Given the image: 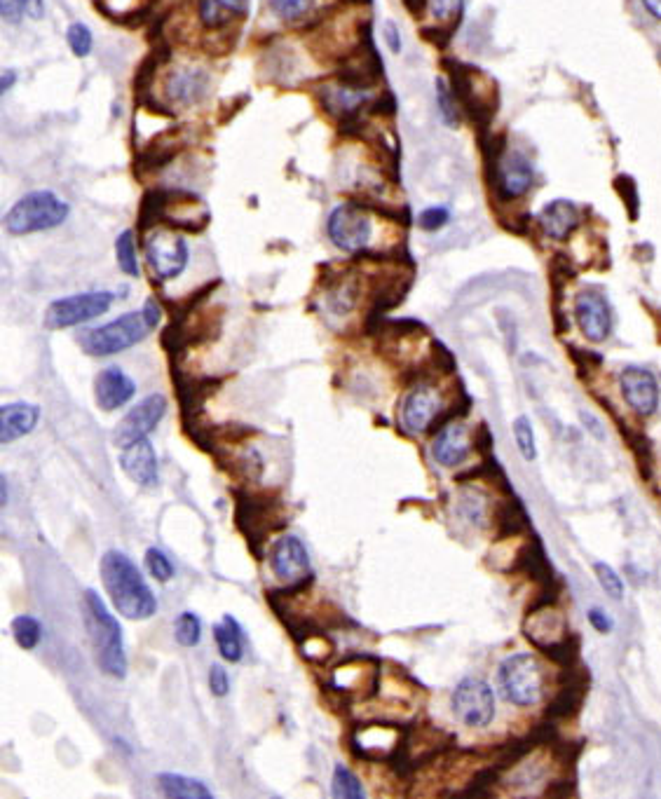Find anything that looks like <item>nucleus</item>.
<instances>
[{"label":"nucleus","instance_id":"obj_1","mask_svg":"<svg viewBox=\"0 0 661 799\" xmlns=\"http://www.w3.org/2000/svg\"><path fill=\"white\" fill-rule=\"evenodd\" d=\"M235 525L254 558L261 561L268 537L289 525V509L277 488L235 490Z\"/></svg>","mask_w":661,"mask_h":799},{"label":"nucleus","instance_id":"obj_2","mask_svg":"<svg viewBox=\"0 0 661 799\" xmlns=\"http://www.w3.org/2000/svg\"><path fill=\"white\" fill-rule=\"evenodd\" d=\"M101 579L113 607L125 619H151L158 612V598L127 553L118 549L106 551L101 558Z\"/></svg>","mask_w":661,"mask_h":799},{"label":"nucleus","instance_id":"obj_3","mask_svg":"<svg viewBox=\"0 0 661 799\" xmlns=\"http://www.w3.org/2000/svg\"><path fill=\"white\" fill-rule=\"evenodd\" d=\"M83 617L99 671L104 675H111L115 680H122L127 675L125 635H122V626L118 624V619L108 612L106 603L94 589H85Z\"/></svg>","mask_w":661,"mask_h":799},{"label":"nucleus","instance_id":"obj_4","mask_svg":"<svg viewBox=\"0 0 661 799\" xmlns=\"http://www.w3.org/2000/svg\"><path fill=\"white\" fill-rule=\"evenodd\" d=\"M155 326L148 322L146 312H127L122 317L115 319L111 324L97 326V329H87L78 336V345L87 357H113L129 350V347L139 345L143 338L148 336Z\"/></svg>","mask_w":661,"mask_h":799},{"label":"nucleus","instance_id":"obj_5","mask_svg":"<svg viewBox=\"0 0 661 799\" xmlns=\"http://www.w3.org/2000/svg\"><path fill=\"white\" fill-rule=\"evenodd\" d=\"M71 209L52 190H36V193L24 195L22 200L12 204V209L5 214V228L10 235L24 237L33 232H43L59 228L66 221Z\"/></svg>","mask_w":661,"mask_h":799},{"label":"nucleus","instance_id":"obj_6","mask_svg":"<svg viewBox=\"0 0 661 799\" xmlns=\"http://www.w3.org/2000/svg\"><path fill=\"white\" fill-rule=\"evenodd\" d=\"M497 685L504 699L528 708L542 699V666L533 654H514L497 668Z\"/></svg>","mask_w":661,"mask_h":799},{"label":"nucleus","instance_id":"obj_7","mask_svg":"<svg viewBox=\"0 0 661 799\" xmlns=\"http://www.w3.org/2000/svg\"><path fill=\"white\" fill-rule=\"evenodd\" d=\"M143 247H146V261L151 265L153 275L158 277V282H172L188 268L190 249L181 230L153 228L143 239Z\"/></svg>","mask_w":661,"mask_h":799},{"label":"nucleus","instance_id":"obj_8","mask_svg":"<svg viewBox=\"0 0 661 799\" xmlns=\"http://www.w3.org/2000/svg\"><path fill=\"white\" fill-rule=\"evenodd\" d=\"M115 296L111 291H85L76 296L52 300L45 312V326L50 331H64L101 317L111 310Z\"/></svg>","mask_w":661,"mask_h":799},{"label":"nucleus","instance_id":"obj_9","mask_svg":"<svg viewBox=\"0 0 661 799\" xmlns=\"http://www.w3.org/2000/svg\"><path fill=\"white\" fill-rule=\"evenodd\" d=\"M326 232H329V239L340 251L359 254V251L369 249L373 221L369 218V211L359 207V204H340L329 214Z\"/></svg>","mask_w":661,"mask_h":799},{"label":"nucleus","instance_id":"obj_10","mask_svg":"<svg viewBox=\"0 0 661 799\" xmlns=\"http://www.w3.org/2000/svg\"><path fill=\"white\" fill-rule=\"evenodd\" d=\"M404 734L392 722H361L350 736L352 755L366 762H390L404 741Z\"/></svg>","mask_w":661,"mask_h":799},{"label":"nucleus","instance_id":"obj_11","mask_svg":"<svg viewBox=\"0 0 661 799\" xmlns=\"http://www.w3.org/2000/svg\"><path fill=\"white\" fill-rule=\"evenodd\" d=\"M453 713L462 725L483 729L495 717V694L488 682L479 678H465L453 692Z\"/></svg>","mask_w":661,"mask_h":799},{"label":"nucleus","instance_id":"obj_12","mask_svg":"<svg viewBox=\"0 0 661 799\" xmlns=\"http://www.w3.org/2000/svg\"><path fill=\"white\" fill-rule=\"evenodd\" d=\"M444 411V396L432 382H415L401 404V422L408 434L432 432Z\"/></svg>","mask_w":661,"mask_h":799},{"label":"nucleus","instance_id":"obj_13","mask_svg":"<svg viewBox=\"0 0 661 799\" xmlns=\"http://www.w3.org/2000/svg\"><path fill=\"white\" fill-rule=\"evenodd\" d=\"M167 413V399L162 394H151L139 401L125 418L113 429V443L118 448H127L132 443L146 439L160 425Z\"/></svg>","mask_w":661,"mask_h":799},{"label":"nucleus","instance_id":"obj_14","mask_svg":"<svg viewBox=\"0 0 661 799\" xmlns=\"http://www.w3.org/2000/svg\"><path fill=\"white\" fill-rule=\"evenodd\" d=\"M331 682L350 694L354 701L373 699L380 689L378 661L371 657H347L333 668Z\"/></svg>","mask_w":661,"mask_h":799},{"label":"nucleus","instance_id":"obj_15","mask_svg":"<svg viewBox=\"0 0 661 799\" xmlns=\"http://www.w3.org/2000/svg\"><path fill=\"white\" fill-rule=\"evenodd\" d=\"M495 181L504 200H519L535 183L533 160L519 148L504 150L495 162Z\"/></svg>","mask_w":661,"mask_h":799},{"label":"nucleus","instance_id":"obj_16","mask_svg":"<svg viewBox=\"0 0 661 799\" xmlns=\"http://www.w3.org/2000/svg\"><path fill=\"white\" fill-rule=\"evenodd\" d=\"M270 565L275 577L284 584L303 582V579L315 575L310 568L308 549H305L301 539L293 535L279 537L277 542L270 546Z\"/></svg>","mask_w":661,"mask_h":799},{"label":"nucleus","instance_id":"obj_17","mask_svg":"<svg viewBox=\"0 0 661 799\" xmlns=\"http://www.w3.org/2000/svg\"><path fill=\"white\" fill-rule=\"evenodd\" d=\"M619 387H622L624 401L631 406L633 413L640 418H650L659 406V385L657 378L640 366H626L619 373Z\"/></svg>","mask_w":661,"mask_h":799},{"label":"nucleus","instance_id":"obj_18","mask_svg":"<svg viewBox=\"0 0 661 799\" xmlns=\"http://www.w3.org/2000/svg\"><path fill=\"white\" fill-rule=\"evenodd\" d=\"M575 314L579 331L589 343H603L612 331V310L603 293L586 289L577 296Z\"/></svg>","mask_w":661,"mask_h":799},{"label":"nucleus","instance_id":"obj_19","mask_svg":"<svg viewBox=\"0 0 661 799\" xmlns=\"http://www.w3.org/2000/svg\"><path fill=\"white\" fill-rule=\"evenodd\" d=\"M476 448L474 434L469 432L467 425L462 422H448V425L441 427V432L436 434V439L432 443V457L436 464L441 467H458L472 455V450Z\"/></svg>","mask_w":661,"mask_h":799},{"label":"nucleus","instance_id":"obj_20","mask_svg":"<svg viewBox=\"0 0 661 799\" xmlns=\"http://www.w3.org/2000/svg\"><path fill=\"white\" fill-rule=\"evenodd\" d=\"M211 90V78L204 68L186 66V68H176V71L169 73L167 83H165V94L167 99L172 101L174 106L190 108L195 104L204 101Z\"/></svg>","mask_w":661,"mask_h":799},{"label":"nucleus","instance_id":"obj_21","mask_svg":"<svg viewBox=\"0 0 661 799\" xmlns=\"http://www.w3.org/2000/svg\"><path fill=\"white\" fill-rule=\"evenodd\" d=\"M371 101V94L361 87H352L345 83H333L319 87V104L326 108V113L331 118L340 122H352L359 118V113L364 111L366 104Z\"/></svg>","mask_w":661,"mask_h":799},{"label":"nucleus","instance_id":"obj_22","mask_svg":"<svg viewBox=\"0 0 661 799\" xmlns=\"http://www.w3.org/2000/svg\"><path fill=\"white\" fill-rule=\"evenodd\" d=\"M136 394V382L118 366H108L94 380V401L101 411L113 413L127 406Z\"/></svg>","mask_w":661,"mask_h":799},{"label":"nucleus","instance_id":"obj_23","mask_svg":"<svg viewBox=\"0 0 661 799\" xmlns=\"http://www.w3.org/2000/svg\"><path fill=\"white\" fill-rule=\"evenodd\" d=\"M120 464L122 471L132 478L136 486L153 488L158 483V455H155L153 443L148 439H141L132 443V446L122 448Z\"/></svg>","mask_w":661,"mask_h":799},{"label":"nucleus","instance_id":"obj_24","mask_svg":"<svg viewBox=\"0 0 661 799\" xmlns=\"http://www.w3.org/2000/svg\"><path fill=\"white\" fill-rule=\"evenodd\" d=\"M40 420V408L26 401H15L0 408V441L12 443L29 436Z\"/></svg>","mask_w":661,"mask_h":799},{"label":"nucleus","instance_id":"obj_25","mask_svg":"<svg viewBox=\"0 0 661 799\" xmlns=\"http://www.w3.org/2000/svg\"><path fill=\"white\" fill-rule=\"evenodd\" d=\"M582 221V211L572 200H554L540 211V228L549 239H568Z\"/></svg>","mask_w":661,"mask_h":799},{"label":"nucleus","instance_id":"obj_26","mask_svg":"<svg viewBox=\"0 0 661 799\" xmlns=\"http://www.w3.org/2000/svg\"><path fill=\"white\" fill-rule=\"evenodd\" d=\"M221 385V378H190V375H183L181 380L176 378V394H179L183 418L202 415L207 399H211Z\"/></svg>","mask_w":661,"mask_h":799},{"label":"nucleus","instance_id":"obj_27","mask_svg":"<svg viewBox=\"0 0 661 799\" xmlns=\"http://www.w3.org/2000/svg\"><path fill=\"white\" fill-rule=\"evenodd\" d=\"M249 12V0H200L197 15L204 29L218 31L226 29L237 19H244Z\"/></svg>","mask_w":661,"mask_h":799},{"label":"nucleus","instance_id":"obj_28","mask_svg":"<svg viewBox=\"0 0 661 799\" xmlns=\"http://www.w3.org/2000/svg\"><path fill=\"white\" fill-rule=\"evenodd\" d=\"M523 633L528 635L530 643H535L540 650H544V647L556 643V640H561L565 635L563 617L558 612L551 610V607H542V610L528 612Z\"/></svg>","mask_w":661,"mask_h":799},{"label":"nucleus","instance_id":"obj_29","mask_svg":"<svg viewBox=\"0 0 661 799\" xmlns=\"http://www.w3.org/2000/svg\"><path fill=\"white\" fill-rule=\"evenodd\" d=\"M572 678H565L563 685H561V692L554 701H551V706L547 708V720H568L579 710L582 706V699H584V692H586V678L579 680V671L577 666L570 668Z\"/></svg>","mask_w":661,"mask_h":799},{"label":"nucleus","instance_id":"obj_30","mask_svg":"<svg viewBox=\"0 0 661 799\" xmlns=\"http://www.w3.org/2000/svg\"><path fill=\"white\" fill-rule=\"evenodd\" d=\"M516 570L521 572V575H526L528 579H533L537 584H551L554 582V575H551V568H549V561L547 556H544V549L540 544V539L533 537L530 542H526L521 546L519 556H516Z\"/></svg>","mask_w":661,"mask_h":799},{"label":"nucleus","instance_id":"obj_31","mask_svg":"<svg viewBox=\"0 0 661 799\" xmlns=\"http://www.w3.org/2000/svg\"><path fill=\"white\" fill-rule=\"evenodd\" d=\"M242 626L237 624V619L233 614H226L218 624L214 626V640H216V647L218 652H221V657L230 661V664H237V661L242 659L244 654V645H242Z\"/></svg>","mask_w":661,"mask_h":799},{"label":"nucleus","instance_id":"obj_32","mask_svg":"<svg viewBox=\"0 0 661 799\" xmlns=\"http://www.w3.org/2000/svg\"><path fill=\"white\" fill-rule=\"evenodd\" d=\"M158 788L162 795L174 799H211V790L207 785L181 774H160Z\"/></svg>","mask_w":661,"mask_h":799},{"label":"nucleus","instance_id":"obj_33","mask_svg":"<svg viewBox=\"0 0 661 799\" xmlns=\"http://www.w3.org/2000/svg\"><path fill=\"white\" fill-rule=\"evenodd\" d=\"M495 528L500 539H511L516 535H523L528 530V516L523 504L511 497L509 502H504L502 507H497L495 511Z\"/></svg>","mask_w":661,"mask_h":799},{"label":"nucleus","instance_id":"obj_34","mask_svg":"<svg viewBox=\"0 0 661 799\" xmlns=\"http://www.w3.org/2000/svg\"><path fill=\"white\" fill-rule=\"evenodd\" d=\"M12 635H15L17 645L22 647V650H36L40 640H43V626H40V621L36 617L19 614V617H15V621H12Z\"/></svg>","mask_w":661,"mask_h":799},{"label":"nucleus","instance_id":"obj_35","mask_svg":"<svg viewBox=\"0 0 661 799\" xmlns=\"http://www.w3.org/2000/svg\"><path fill=\"white\" fill-rule=\"evenodd\" d=\"M115 256H118L120 270L129 277H139V256H136V242L132 230H122L115 239Z\"/></svg>","mask_w":661,"mask_h":799},{"label":"nucleus","instance_id":"obj_36","mask_svg":"<svg viewBox=\"0 0 661 799\" xmlns=\"http://www.w3.org/2000/svg\"><path fill=\"white\" fill-rule=\"evenodd\" d=\"M542 652L561 668H572L577 666L579 659V638H575V635H563L561 640L547 645Z\"/></svg>","mask_w":661,"mask_h":799},{"label":"nucleus","instance_id":"obj_37","mask_svg":"<svg viewBox=\"0 0 661 799\" xmlns=\"http://www.w3.org/2000/svg\"><path fill=\"white\" fill-rule=\"evenodd\" d=\"M174 638L181 647H197L202 640V621L195 612H181L174 624Z\"/></svg>","mask_w":661,"mask_h":799},{"label":"nucleus","instance_id":"obj_38","mask_svg":"<svg viewBox=\"0 0 661 799\" xmlns=\"http://www.w3.org/2000/svg\"><path fill=\"white\" fill-rule=\"evenodd\" d=\"M331 795L340 799H361L364 797V788H361L359 778L354 776V771L343 767V764H338V767L333 769Z\"/></svg>","mask_w":661,"mask_h":799},{"label":"nucleus","instance_id":"obj_39","mask_svg":"<svg viewBox=\"0 0 661 799\" xmlns=\"http://www.w3.org/2000/svg\"><path fill=\"white\" fill-rule=\"evenodd\" d=\"M427 12L432 15L436 24L453 26L460 22L462 8H465V0H425Z\"/></svg>","mask_w":661,"mask_h":799},{"label":"nucleus","instance_id":"obj_40","mask_svg":"<svg viewBox=\"0 0 661 799\" xmlns=\"http://www.w3.org/2000/svg\"><path fill=\"white\" fill-rule=\"evenodd\" d=\"M0 5H3V17L12 24H17L22 15L31 19L45 15V0H3Z\"/></svg>","mask_w":661,"mask_h":799},{"label":"nucleus","instance_id":"obj_41","mask_svg":"<svg viewBox=\"0 0 661 799\" xmlns=\"http://www.w3.org/2000/svg\"><path fill=\"white\" fill-rule=\"evenodd\" d=\"M317 0H270V8L284 22H301L315 10Z\"/></svg>","mask_w":661,"mask_h":799},{"label":"nucleus","instance_id":"obj_42","mask_svg":"<svg viewBox=\"0 0 661 799\" xmlns=\"http://www.w3.org/2000/svg\"><path fill=\"white\" fill-rule=\"evenodd\" d=\"M146 568H148V572H151V577L158 579V582H162V584L169 582V579H174V575H176L174 563L169 561V558L160 549H155V546H151V549L146 551Z\"/></svg>","mask_w":661,"mask_h":799},{"label":"nucleus","instance_id":"obj_43","mask_svg":"<svg viewBox=\"0 0 661 799\" xmlns=\"http://www.w3.org/2000/svg\"><path fill=\"white\" fill-rule=\"evenodd\" d=\"M514 439H516V446H519V450H521V455L526 457V460L533 462L537 455L535 432H533V425H530V420L526 418V415H521V418L514 420Z\"/></svg>","mask_w":661,"mask_h":799},{"label":"nucleus","instance_id":"obj_44","mask_svg":"<svg viewBox=\"0 0 661 799\" xmlns=\"http://www.w3.org/2000/svg\"><path fill=\"white\" fill-rule=\"evenodd\" d=\"M436 94H439V108L441 115H444V122L451 127H458L460 125L458 99H455L451 87L446 85V80H439V83H436Z\"/></svg>","mask_w":661,"mask_h":799},{"label":"nucleus","instance_id":"obj_45","mask_svg":"<svg viewBox=\"0 0 661 799\" xmlns=\"http://www.w3.org/2000/svg\"><path fill=\"white\" fill-rule=\"evenodd\" d=\"M594 572H596V577H598V584L603 586V591L608 593L610 598H615V600L624 598V582L619 579L617 572L612 570L608 563H596Z\"/></svg>","mask_w":661,"mask_h":799},{"label":"nucleus","instance_id":"obj_46","mask_svg":"<svg viewBox=\"0 0 661 799\" xmlns=\"http://www.w3.org/2000/svg\"><path fill=\"white\" fill-rule=\"evenodd\" d=\"M66 40H68V47H71L76 57H87V54L92 52V33L85 24L76 22V24L68 26Z\"/></svg>","mask_w":661,"mask_h":799},{"label":"nucleus","instance_id":"obj_47","mask_svg":"<svg viewBox=\"0 0 661 799\" xmlns=\"http://www.w3.org/2000/svg\"><path fill=\"white\" fill-rule=\"evenodd\" d=\"M448 221H451V211H448L446 207H432V209H425L420 214V228H425L429 232L441 230Z\"/></svg>","mask_w":661,"mask_h":799},{"label":"nucleus","instance_id":"obj_48","mask_svg":"<svg viewBox=\"0 0 661 799\" xmlns=\"http://www.w3.org/2000/svg\"><path fill=\"white\" fill-rule=\"evenodd\" d=\"M209 689H211V694L218 696V699H221V696H228V692H230V678H228L226 668H223L221 664H214L209 668Z\"/></svg>","mask_w":661,"mask_h":799},{"label":"nucleus","instance_id":"obj_49","mask_svg":"<svg viewBox=\"0 0 661 799\" xmlns=\"http://www.w3.org/2000/svg\"><path fill=\"white\" fill-rule=\"evenodd\" d=\"M589 619H591V626H594L596 631H601V633H610L612 631V619L603 610H596V607H594V610L589 612Z\"/></svg>","mask_w":661,"mask_h":799},{"label":"nucleus","instance_id":"obj_50","mask_svg":"<svg viewBox=\"0 0 661 799\" xmlns=\"http://www.w3.org/2000/svg\"><path fill=\"white\" fill-rule=\"evenodd\" d=\"M385 40L387 45H390L392 52H401V36H399V29L394 26L392 22L385 26Z\"/></svg>","mask_w":661,"mask_h":799},{"label":"nucleus","instance_id":"obj_51","mask_svg":"<svg viewBox=\"0 0 661 799\" xmlns=\"http://www.w3.org/2000/svg\"><path fill=\"white\" fill-rule=\"evenodd\" d=\"M643 5L654 19H659L661 22V0H643Z\"/></svg>","mask_w":661,"mask_h":799},{"label":"nucleus","instance_id":"obj_52","mask_svg":"<svg viewBox=\"0 0 661 799\" xmlns=\"http://www.w3.org/2000/svg\"><path fill=\"white\" fill-rule=\"evenodd\" d=\"M15 80H17V73H12V71H5L3 73V92H8L12 85H15Z\"/></svg>","mask_w":661,"mask_h":799}]
</instances>
